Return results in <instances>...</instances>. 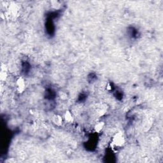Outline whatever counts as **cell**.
Listing matches in <instances>:
<instances>
[{"label": "cell", "mask_w": 163, "mask_h": 163, "mask_svg": "<svg viewBox=\"0 0 163 163\" xmlns=\"http://www.w3.org/2000/svg\"><path fill=\"white\" fill-rule=\"evenodd\" d=\"M125 144L126 138L124 135L121 132H118L112 137L110 145L113 149H119L123 147Z\"/></svg>", "instance_id": "obj_1"}, {"label": "cell", "mask_w": 163, "mask_h": 163, "mask_svg": "<svg viewBox=\"0 0 163 163\" xmlns=\"http://www.w3.org/2000/svg\"><path fill=\"white\" fill-rule=\"evenodd\" d=\"M15 87H16V90L17 91V93L20 94L23 93L25 90V87H26L24 79L21 77V76L17 78L16 82H15Z\"/></svg>", "instance_id": "obj_2"}, {"label": "cell", "mask_w": 163, "mask_h": 163, "mask_svg": "<svg viewBox=\"0 0 163 163\" xmlns=\"http://www.w3.org/2000/svg\"><path fill=\"white\" fill-rule=\"evenodd\" d=\"M52 121L53 122V124L55 126L61 127V126H62V125L63 124V121H64L63 117H62L59 114H55L52 117Z\"/></svg>", "instance_id": "obj_3"}, {"label": "cell", "mask_w": 163, "mask_h": 163, "mask_svg": "<svg viewBox=\"0 0 163 163\" xmlns=\"http://www.w3.org/2000/svg\"><path fill=\"white\" fill-rule=\"evenodd\" d=\"M64 120L68 123L71 124L74 122V117L70 110H66L63 115Z\"/></svg>", "instance_id": "obj_4"}, {"label": "cell", "mask_w": 163, "mask_h": 163, "mask_svg": "<svg viewBox=\"0 0 163 163\" xmlns=\"http://www.w3.org/2000/svg\"><path fill=\"white\" fill-rule=\"evenodd\" d=\"M105 127V122H98V123H96L94 127V131L95 132H97V133H99L103 129H104Z\"/></svg>", "instance_id": "obj_5"}, {"label": "cell", "mask_w": 163, "mask_h": 163, "mask_svg": "<svg viewBox=\"0 0 163 163\" xmlns=\"http://www.w3.org/2000/svg\"><path fill=\"white\" fill-rule=\"evenodd\" d=\"M7 76H8V74H7V71L6 67H5V66H1V73H0V79H1V80L3 82L6 81Z\"/></svg>", "instance_id": "obj_6"}]
</instances>
